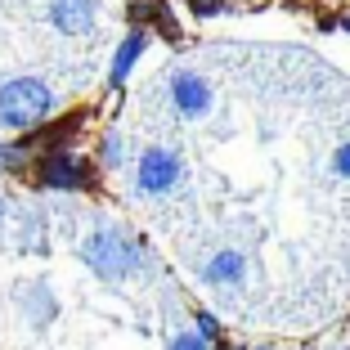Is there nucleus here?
<instances>
[{
    "label": "nucleus",
    "instance_id": "1",
    "mask_svg": "<svg viewBox=\"0 0 350 350\" xmlns=\"http://www.w3.org/2000/svg\"><path fill=\"white\" fill-rule=\"evenodd\" d=\"M81 260L103 283H126L144 269V243L126 225H94L81 238Z\"/></svg>",
    "mask_w": 350,
    "mask_h": 350
},
{
    "label": "nucleus",
    "instance_id": "2",
    "mask_svg": "<svg viewBox=\"0 0 350 350\" xmlns=\"http://www.w3.org/2000/svg\"><path fill=\"white\" fill-rule=\"evenodd\" d=\"M27 175H31V189H41V193H90L99 166L68 144V148L36 153L31 166H27Z\"/></svg>",
    "mask_w": 350,
    "mask_h": 350
},
{
    "label": "nucleus",
    "instance_id": "3",
    "mask_svg": "<svg viewBox=\"0 0 350 350\" xmlns=\"http://www.w3.org/2000/svg\"><path fill=\"white\" fill-rule=\"evenodd\" d=\"M54 113V90L41 77H10L0 81V126L10 131H31Z\"/></svg>",
    "mask_w": 350,
    "mask_h": 350
},
{
    "label": "nucleus",
    "instance_id": "4",
    "mask_svg": "<svg viewBox=\"0 0 350 350\" xmlns=\"http://www.w3.org/2000/svg\"><path fill=\"white\" fill-rule=\"evenodd\" d=\"M180 175H185V162H180V153L166 144H153L139 153V162H135V189H139V198H166L175 185H180Z\"/></svg>",
    "mask_w": 350,
    "mask_h": 350
},
{
    "label": "nucleus",
    "instance_id": "5",
    "mask_svg": "<svg viewBox=\"0 0 350 350\" xmlns=\"http://www.w3.org/2000/svg\"><path fill=\"white\" fill-rule=\"evenodd\" d=\"M171 103H175V113L189 117V122L206 117L211 113V81H206L202 72H193V68L171 72Z\"/></svg>",
    "mask_w": 350,
    "mask_h": 350
},
{
    "label": "nucleus",
    "instance_id": "6",
    "mask_svg": "<svg viewBox=\"0 0 350 350\" xmlns=\"http://www.w3.org/2000/svg\"><path fill=\"white\" fill-rule=\"evenodd\" d=\"M50 27L63 36H90L99 23V0H50Z\"/></svg>",
    "mask_w": 350,
    "mask_h": 350
},
{
    "label": "nucleus",
    "instance_id": "7",
    "mask_svg": "<svg viewBox=\"0 0 350 350\" xmlns=\"http://www.w3.org/2000/svg\"><path fill=\"white\" fill-rule=\"evenodd\" d=\"M243 274H247V256L234 247L216 252V256L202 265V283L206 288H234V283H243Z\"/></svg>",
    "mask_w": 350,
    "mask_h": 350
},
{
    "label": "nucleus",
    "instance_id": "8",
    "mask_svg": "<svg viewBox=\"0 0 350 350\" xmlns=\"http://www.w3.org/2000/svg\"><path fill=\"white\" fill-rule=\"evenodd\" d=\"M148 50V31L144 27H131L126 31V41L117 45L113 54V68H108V85H126V77H131V68L139 63V54Z\"/></svg>",
    "mask_w": 350,
    "mask_h": 350
},
{
    "label": "nucleus",
    "instance_id": "9",
    "mask_svg": "<svg viewBox=\"0 0 350 350\" xmlns=\"http://www.w3.org/2000/svg\"><path fill=\"white\" fill-rule=\"evenodd\" d=\"M27 166H31V157H27V148H23L18 139H5V144H0V180L23 175Z\"/></svg>",
    "mask_w": 350,
    "mask_h": 350
},
{
    "label": "nucleus",
    "instance_id": "10",
    "mask_svg": "<svg viewBox=\"0 0 350 350\" xmlns=\"http://www.w3.org/2000/svg\"><path fill=\"white\" fill-rule=\"evenodd\" d=\"M126 162V144H122V135L108 131L99 139V157H94V166H103V171H117V166Z\"/></svg>",
    "mask_w": 350,
    "mask_h": 350
},
{
    "label": "nucleus",
    "instance_id": "11",
    "mask_svg": "<svg viewBox=\"0 0 350 350\" xmlns=\"http://www.w3.org/2000/svg\"><path fill=\"white\" fill-rule=\"evenodd\" d=\"M193 332L206 341V346H216V341L225 337V332H220V319L211 314V310H198V314H193Z\"/></svg>",
    "mask_w": 350,
    "mask_h": 350
},
{
    "label": "nucleus",
    "instance_id": "12",
    "mask_svg": "<svg viewBox=\"0 0 350 350\" xmlns=\"http://www.w3.org/2000/svg\"><path fill=\"white\" fill-rule=\"evenodd\" d=\"M166 350H211V346H206V341L198 337V332H175Z\"/></svg>",
    "mask_w": 350,
    "mask_h": 350
},
{
    "label": "nucleus",
    "instance_id": "13",
    "mask_svg": "<svg viewBox=\"0 0 350 350\" xmlns=\"http://www.w3.org/2000/svg\"><path fill=\"white\" fill-rule=\"evenodd\" d=\"M332 171H337L341 180H350V139L337 148V153H332Z\"/></svg>",
    "mask_w": 350,
    "mask_h": 350
},
{
    "label": "nucleus",
    "instance_id": "14",
    "mask_svg": "<svg viewBox=\"0 0 350 350\" xmlns=\"http://www.w3.org/2000/svg\"><path fill=\"white\" fill-rule=\"evenodd\" d=\"M220 10H225V0H193V14H202V18H211Z\"/></svg>",
    "mask_w": 350,
    "mask_h": 350
},
{
    "label": "nucleus",
    "instance_id": "15",
    "mask_svg": "<svg viewBox=\"0 0 350 350\" xmlns=\"http://www.w3.org/2000/svg\"><path fill=\"white\" fill-rule=\"evenodd\" d=\"M5 216H10V202H5V198H0V225H5Z\"/></svg>",
    "mask_w": 350,
    "mask_h": 350
},
{
    "label": "nucleus",
    "instance_id": "16",
    "mask_svg": "<svg viewBox=\"0 0 350 350\" xmlns=\"http://www.w3.org/2000/svg\"><path fill=\"white\" fill-rule=\"evenodd\" d=\"M341 27H346V31H350V18H341Z\"/></svg>",
    "mask_w": 350,
    "mask_h": 350
}]
</instances>
